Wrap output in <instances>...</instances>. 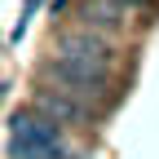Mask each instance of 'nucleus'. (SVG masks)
<instances>
[{"instance_id": "1", "label": "nucleus", "mask_w": 159, "mask_h": 159, "mask_svg": "<svg viewBox=\"0 0 159 159\" xmlns=\"http://www.w3.org/2000/svg\"><path fill=\"white\" fill-rule=\"evenodd\" d=\"M9 159H71V146L44 115L18 111L9 128Z\"/></svg>"}, {"instance_id": "2", "label": "nucleus", "mask_w": 159, "mask_h": 159, "mask_svg": "<svg viewBox=\"0 0 159 159\" xmlns=\"http://www.w3.org/2000/svg\"><path fill=\"white\" fill-rule=\"evenodd\" d=\"M49 75L57 84H66L62 93H80V97H97L111 84V62H93V57H75V53H57L49 62Z\"/></svg>"}, {"instance_id": "3", "label": "nucleus", "mask_w": 159, "mask_h": 159, "mask_svg": "<svg viewBox=\"0 0 159 159\" xmlns=\"http://www.w3.org/2000/svg\"><path fill=\"white\" fill-rule=\"evenodd\" d=\"M35 115H44L49 124H57V119H62V124H80L89 111L80 106L71 93H62V89H57V93H49V89H44V93H35Z\"/></svg>"}, {"instance_id": "4", "label": "nucleus", "mask_w": 159, "mask_h": 159, "mask_svg": "<svg viewBox=\"0 0 159 159\" xmlns=\"http://www.w3.org/2000/svg\"><path fill=\"white\" fill-rule=\"evenodd\" d=\"M62 53L93 57V62H111V49H106V40H97V35H89V31H71V35H62Z\"/></svg>"}, {"instance_id": "5", "label": "nucleus", "mask_w": 159, "mask_h": 159, "mask_svg": "<svg viewBox=\"0 0 159 159\" xmlns=\"http://www.w3.org/2000/svg\"><path fill=\"white\" fill-rule=\"evenodd\" d=\"M111 5H115L119 13H124V9H142V13H150V9H155V0H111Z\"/></svg>"}]
</instances>
